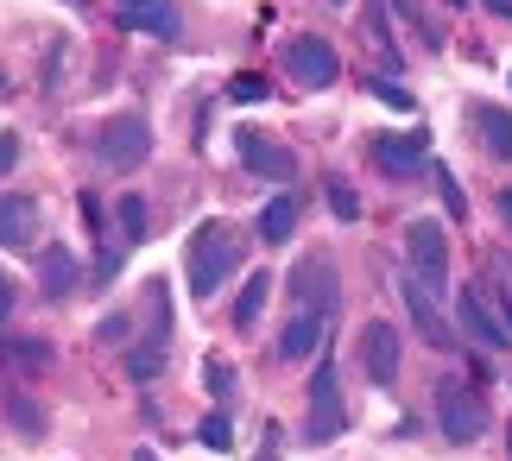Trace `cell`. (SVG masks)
Returning a JSON list of instances; mask_svg holds the SVG:
<instances>
[{
  "label": "cell",
  "mask_w": 512,
  "mask_h": 461,
  "mask_svg": "<svg viewBox=\"0 0 512 461\" xmlns=\"http://www.w3.org/2000/svg\"><path fill=\"white\" fill-rule=\"evenodd\" d=\"M266 297H272V278H266V272H253L247 285H241V297H234V329H253V323H260Z\"/></svg>",
  "instance_id": "17"
},
{
  "label": "cell",
  "mask_w": 512,
  "mask_h": 461,
  "mask_svg": "<svg viewBox=\"0 0 512 461\" xmlns=\"http://www.w3.org/2000/svg\"><path fill=\"white\" fill-rule=\"evenodd\" d=\"M114 215H121V253H127V247H140V240H146V196H133V190H127Z\"/></svg>",
  "instance_id": "19"
},
{
  "label": "cell",
  "mask_w": 512,
  "mask_h": 461,
  "mask_svg": "<svg viewBox=\"0 0 512 461\" xmlns=\"http://www.w3.org/2000/svg\"><path fill=\"white\" fill-rule=\"evenodd\" d=\"M342 430H348V411H342V392H336V354L323 342L317 348V373H310V424H304V436L310 443H336Z\"/></svg>",
  "instance_id": "3"
},
{
  "label": "cell",
  "mask_w": 512,
  "mask_h": 461,
  "mask_svg": "<svg viewBox=\"0 0 512 461\" xmlns=\"http://www.w3.org/2000/svg\"><path fill=\"white\" fill-rule=\"evenodd\" d=\"M0 354H7L13 367H51V348L38 342V335H13V342H0Z\"/></svg>",
  "instance_id": "21"
},
{
  "label": "cell",
  "mask_w": 512,
  "mask_h": 461,
  "mask_svg": "<svg viewBox=\"0 0 512 461\" xmlns=\"http://www.w3.org/2000/svg\"><path fill=\"white\" fill-rule=\"evenodd\" d=\"M203 386H209L215 398H228V386H234V367H228V360H209V367H203Z\"/></svg>",
  "instance_id": "27"
},
{
  "label": "cell",
  "mask_w": 512,
  "mask_h": 461,
  "mask_svg": "<svg viewBox=\"0 0 512 461\" xmlns=\"http://www.w3.org/2000/svg\"><path fill=\"white\" fill-rule=\"evenodd\" d=\"M323 190H329V209H336V215H342V222H361V203H354V190L342 184V177H329V184H323Z\"/></svg>",
  "instance_id": "24"
},
{
  "label": "cell",
  "mask_w": 512,
  "mask_h": 461,
  "mask_svg": "<svg viewBox=\"0 0 512 461\" xmlns=\"http://www.w3.org/2000/svg\"><path fill=\"white\" fill-rule=\"evenodd\" d=\"M196 443L215 449V455L234 449V424H228V411H209V417H203V430H196Z\"/></svg>",
  "instance_id": "23"
},
{
  "label": "cell",
  "mask_w": 512,
  "mask_h": 461,
  "mask_svg": "<svg viewBox=\"0 0 512 461\" xmlns=\"http://www.w3.org/2000/svg\"><path fill=\"white\" fill-rule=\"evenodd\" d=\"M234 152H241V165L253 177H272V184H291V177H298V152L279 146L272 133H234Z\"/></svg>",
  "instance_id": "9"
},
{
  "label": "cell",
  "mask_w": 512,
  "mask_h": 461,
  "mask_svg": "<svg viewBox=\"0 0 512 461\" xmlns=\"http://www.w3.org/2000/svg\"><path fill=\"white\" fill-rule=\"evenodd\" d=\"M13 165H19V139H13V133H0V177H7Z\"/></svg>",
  "instance_id": "30"
},
{
  "label": "cell",
  "mask_w": 512,
  "mask_h": 461,
  "mask_svg": "<svg viewBox=\"0 0 512 461\" xmlns=\"http://www.w3.org/2000/svg\"><path fill=\"white\" fill-rule=\"evenodd\" d=\"M373 165L380 171H392V177H411L424 165V133H373Z\"/></svg>",
  "instance_id": "13"
},
{
  "label": "cell",
  "mask_w": 512,
  "mask_h": 461,
  "mask_svg": "<svg viewBox=\"0 0 512 461\" xmlns=\"http://www.w3.org/2000/svg\"><path fill=\"white\" fill-rule=\"evenodd\" d=\"M0 89H7V70H0Z\"/></svg>",
  "instance_id": "37"
},
{
  "label": "cell",
  "mask_w": 512,
  "mask_h": 461,
  "mask_svg": "<svg viewBox=\"0 0 512 461\" xmlns=\"http://www.w3.org/2000/svg\"><path fill=\"white\" fill-rule=\"evenodd\" d=\"M121 26H127V32H159V38H177V32H184V19H177L171 0H159V7H133V13H121Z\"/></svg>",
  "instance_id": "16"
},
{
  "label": "cell",
  "mask_w": 512,
  "mask_h": 461,
  "mask_svg": "<svg viewBox=\"0 0 512 461\" xmlns=\"http://www.w3.org/2000/svg\"><path fill=\"white\" fill-rule=\"evenodd\" d=\"M487 7H494L500 19H512V0H487Z\"/></svg>",
  "instance_id": "32"
},
{
  "label": "cell",
  "mask_w": 512,
  "mask_h": 461,
  "mask_svg": "<svg viewBox=\"0 0 512 461\" xmlns=\"http://www.w3.org/2000/svg\"><path fill=\"white\" fill-rule=\"evenodd\" d=\"M468 120H475V133H481V146L494 152V158H512V114L500 102H475L468 108Z\"/></svg>",
  "instance_id": "14"
},
{
  "label": "cell",
  "mask_w": 512,
  "mask_h": 461,
  "mask_svg": "<svg viewBox=\"0 0 512 461\" xmlns=\"http://www.w3.org/2000/svg\"><path fill=\"white\" fill-rule=\"evenodd\" d=\"M95 335H102V342H121V335H127V316H121V310L102 316V329H95Z\"/></svg>",
  "instance_id": "29"
},
{
  "label": "cell",
  "mask_w": 512,
  "mask_h": 461,
  "mask_svg": "<svg viewBox=\"0 0 512 461\" xmlns=\"http://www.w3.org/2000/svg\"><path fill=\"white\" fill-rule=\"evenodd\" d=\"M405 266L430 297L449 291V234H443V222H411L405 228Z\"/></svg>",
  "instance_id": "4"
},
{
  "label": "cell",
  "mask_w": 512,
  "mask_h": 461,
  "mask_svg": "<svg viewBox=\"0 0 512 461\" xmlns=\"http://www.w3.org/2000/svg\"><path fill=\"white\" fill-rule=\"evenodd\" d=\"M367 89H373V95H380V102H386V108H405V114H411V95H405L399 83H386V76H373V83H367Z\"/></svg>",
  "instance_id": "28"
},
{
  "label": "cell",
  "mask_w": 512,
  "mask_h": 461,
  "mask_svg": "<svg viewBox=\"0 0 512 461\" xmlns=\"http://www.w3.org/2000/svg\"><path fill=\"white\" fill-rule=\"evenodd\" d=\"M38 278H45V291H51V297H64V291L76 285V259H70L64 247L45 253V259H38Z\"/></svg>",
  "instance_id": "18"
},
{
  "label": "cell",
  "mask_w": 512,
  "mask_h": 461,
  "mask_svg": "<svg viewBox=\"0 0 512 461\" xmlns=\"http://www.w3.org/2000/svg\"><path fill=\"white\" fill-rule=\"evenodd\" d=\"M241 247H247V240L234 234L228 222H203V228L190 234V247H184V278H190V291L203 297V304L234 278V266H241Z\"/></svg>",
  "instance_id": "2"
},
{
  "label": "cell",
  "mask_w": 512,
  "mask_h": 461,
  "mask_svg": "<svg viewBox=\"0 0 512 461\" xmlns=\"http://www.w3.org/2000/svg\"><path fill=\"white\" fill-rule=\"evenodd\" d=\"M456 329H462L475 348H487V354H500V348L512 342L506 316H494V310H487V297H481L475 285H462V291H456Z\"/></svg>",
  "instance_id": "8"
},
{
  "label": "cell",
  "mask_w": 512,
  "mask_h": 461,
  "mask_svg": "<svg viewBox=\"0 0 512 461\" xmlns=\"http://www.w3.org/2000/svg\"><path fill=\"white\" fill-rule=\"evenodd\" d=\"M228 95H234V102H266V76L241 70V76H234V83H228Z\"/></svg>",
  "instance_id": "25"
},
{
  "label": "cell",
  "mask_w": 512,
  "mask_h": 461,
  "mask_svg": "<svg viewBox=\"0 0 512 461\" xmlns=\"http://www.w3.org/2000/svg\"><path fill=\"white\" fill-rule=\"evenodd\" d=\"M102 165L108 171H140L146 158H152V127H146V114H114L108 127H102Z\"/></svg>",
  "instance_id": "6"
},
{
  "label": "cell",
  "mask_w": 512,
  "mask_h": 461,
  "mask_svg": "<svg viewBox=\"0 0 512 461\" xmlns=\"http://www.w3.org/2000/svg\"><path fill=\"white\" fill-rule=\"evenodd\" d=\"M291 228H298V196L279 190V196H272V203L260 209V240H266V247H285Z\"/></svg>",
  "instance_id": "15"
},
{
  "label": "cell",
  "mask_w": 512,
  "mask_h": 461,
  "mask_svg": "<svg viewBox=\"0 0 512 461\" xmlns=\"http://www.w3.org/2000/svg\"><path fill=\"white\" fill-rule=\"evenodd\" d=\"M437 424H443L449 443H475L487 430V398L475 386H462V379H443L437 386Z\"/></svg>",
  "instance_id": "5"
},
{
  "label": "cell",
  "mask_w": 512,
  "mask_h": 461,
  "mask_svg": "<svg viewBox=\"0 0 512 461\" xmlns=\"http://www.w3.org/2000/svg\"><path fill=\"white\" fill-rule=\"evenodd\" d=\"M260 461H279V449H266V455H260Z\"/></svg>",
  "instance_id": "36"
},
{
  "label": "cell",
  "mask_w": 512,
  "mask_h": 461,
  "mask_svg": "<svg viewBox=\"0 0 512 461\" xmlns=\"http://www.w3.org/2000/svg\"><path fill=\"white\" fill-rule=\"evenodd\" d=\"M285 70H291L298 89H329L342 76V57H336L329 38H291V45H285Z\"/></svg>",
  "instance_id": "7"
},
{
  "label": "cell",
  "mask_w": 512,
  "mask_h": 461,
  "mask_svg": "<svg viewBox=\"0 0 512 461\" xmlns=\"http://www.w3.org/2000/svg\"><path fill=\"white\" fill-rule=\"evenodd\" d=\"M298 310L291 323L279 329V360H310V348H323V329H329V310H336V266L317 253L298 266Z\"/></svg>",
  "instance_id": "1"
},
{
  "label": "cell",
  "mask_w": 512,
  "mask_h": 461,
  "mask_svg": "<svg viewBox=\"0 0 512 461\" xmlns=\"http://www.w3.org/2000/svg\"><path fill=\"white\" fill-rule=\"evenodd\" d=\"M7 417H13V424L26 430V436H45V411H38V398H32V392H7Z\"/></svg>",
  "instance_id": "22"
},
{
  "label": "cell",
  "mask_w": 512,
  "mask_h": 461,
  "mask_svg": "<svg viewBox=\"0 0 512 461\" xmlns=\"http://www.w3.org/2000/svg\"><path fill=\"white\" fill-rule=\"evenodd\" d=\"M159 367H165V335H146L140 348H127V373L133 379H152Z\"/></svg>",
  "instance_id": "20"
},
{
  "label": "cell",
  "mask_w": 512,
  "mask_h": 461,
  "mask_svg": "<svg viewBox=\"0 0 512 461\" xmlns=\"http://www.w3.org/2000/svg\"><path fill=\"white\" fill-rule=\"evenodd\" d=\"M0 247H38V203L32 196H19V190H7L0 196Z\"/></svg>",
  "instance_id": "12"
},
{
  "label": "cell",
  "mask_w": 512,
  "mask_h": 461,
  "mask_svg": "<svg viewBox=\"0 0 512 461\" xmlns=\"http://www.w3.org/2000/svg\"><path fill=\"white\" fill-rule=\"evenodd\" d=\"M399 297H405V310H411V329H418V335H424V342L437 348V354H449V348L462 342V329H456V323H443L437 297H430V291H424V285H418V278H411V272H405V285H399Z\"/></svg>",
  "instance_id": "10"
},
{
  "label": "cell",
  "mask_w": 512,
  "mask_h": 461,
  "mask_svg": "<svg viewBox=\"0 0 512 461\" xmlns=\"http://www.w3.org/2000/svg\"><path fill=\"white\" fill-rule=\"evenodd\" d=\"M336 7H342V0H336Z\"/></svg>",
  "instance_id": "38"
},
{
  "label": "cell",
  "mask_w": 512,
  "mask_h": 461,
  "mask_svg": "<svg viewBox=\"0 0 512 461\" xmlns=\"http://www.w3.org/2000/svg\"><path fill=\"white\" fill-rule=\"evenodd\" d=\"M437 190H443L449 215H468V196H462V184H456V171H443V165H437Z\"/></svg>",
  "instance_id": "26"
},
{
  "label": "cell",
  "mask_w": 512,
  "mask_h": 461,
  "mask_svg": "<svg viewBox=\"0 0 512 461\" xmlns=\"http://www.w3.org/2000/svg\"><path fill=\"white\" fill-rule=\"evenodd\" d=\"M7 310H13V291H7V285H0V323H7Z\"/></svg>",
  "instance_id": "31"
},
{
  "label": "cell",
  "mask_w": 512,
  "mask_h": 461,
  "mask_svg": "<svg viewBox=\"0 0 512 461\" xmlns=\"http://www.w3.org/2000/svg\"><path fill=\"white\" fill-rule=\"evenodd\" d=\"M506 329H512V291H506Z\"/></svg>",
  "instance_id": "35"
},
{
  "label": "cell",
  "mask_w": 512,
  "mask_h": 461,
  "mask_svg": "<svg viewBox=\"0 0 512 461\" xmlns=\"http://www.w3.org/2000/svg\"><path fill=\"white\" fill-rule=\"evenodd\" d=\"M399 329L392 323H367L361 329V367H367V379L373 386H392V379H399Z\"/></svg>",
  "instance_id": "11"
},
{
  "label": "cell",
  "mask_w": 512,
  "mask_h": 461,
  "mask_svg": "<svg viewBox=\"0 0 512 461\" xmlns=\"http://www.w3.org/2000/svg\"><path fill=\"white\" fill-rule=\"evenodd\" d=\"M133 7H159V0H121V13H133Z\"/></svg>",
  "instance_id": "33"
},
{
  "label": "cell",
  "mask_w": 512,
  "mask_h": 461,
  "mask_svg": "<svg viewBox=\"0 0 512 461\" xmlns=\"http://www.w3.org/2000/svg\"><path fill=\"white\" fill-rule=\"evenodd\" d=\"M133 461H159V455H152V449H140V455H133Z\"/></svg>",
  "instance_id": "34"
}]
</instances>
